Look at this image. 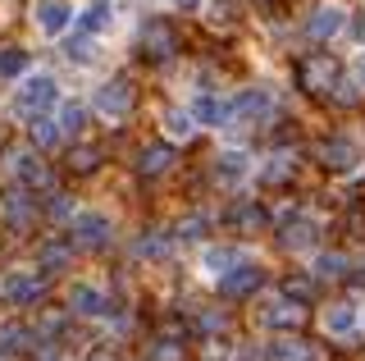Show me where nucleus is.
I'll return each instance as SVG.
<instances>
[{
	"mask_svg": "<svg viewBox=\"0 0 365 361\" xmlns=\"http://www.w3.org/2000/svg\"><path fill=\"white\" fill-rule=\"evenodd\" d=\"M55 101H60V83H55L51 73H28L23 87H19V96H14V110L32 119V115H41V110H51Z\"/></svg>",
	"mask_w": 365,
	"mask_h": 361,
	"instance_id": "nucleus-1",
	"label": "nucleus"
},
{
	"mask_svg": "<svg viewBox=\"0 0 365 361\" xmlns=\"http://www.w3.org/2000/svg\"><path fill=\"white\" fill-rule=\"evenodd\" d=\"M73 19H78L73 0H32V24H37L41 37H64L73 28Z\"/></svg>",
	"mask_w": 365,
	"mask_h": 361,
	"instance_id": "nucleus-2",
	"label": "nucleus"
},
{
	"mask_svg": "<svg viewBox=\"0 0 365 361\" xmlns=\"http://www.w3.org/2000/svg\"><path fill=\"white\" fill-rule=\"evenodd\" d=\"M68 238H73V247L96 252V247H106L114 238V224H110V215H101V210H78L73 224H68Z\"/></svg>",
	"mask_w": 365,
	"mask_h": 361,
	"instance_id": "nucleus-3",
	"label": "nucleus"
},
{
	"mask_svg": "<svg viewBox=\"0 0 365 361\" xmlns=\"http://www.w3.org/2000/svg\"><path fill=\"white\" fill-rule=\"evenodd\" d=\"M228 110H233V123H260L274 115V96L265 87H247V92H237L228 101Z\"/></svg>",
	"mask_w": 365,
	"mask_h": 361,
	"instance_id": "nucleus-4",
	"label": "nucleus"
},
{
	"mask_svg": "<svg viewBox=\"0 0 365 361\" xmlns=\"http://www.w3.org/2000/svg\"><path fill=\"white\" fill-rule=\"evenodd\" d=\"M96 115H106V119H123L133 110V87L123 83V78H110V83H101L96 87Z\"/></svg>",
	"mask_w": 365,
	"mask_h": 361,
	"instance_id": "nucleus-5",
	"label": "nucleus"
},
{
	"mask_svg": "<svg viewBox=\"0 0 365 361\" xmlns=\"http://www.w3.org/2000/svg\"><path fill=\"white\" fill-rule=\"evenodd\" d=\"M41 279L32 275V270H9V275H0V298L14 302V307H28V302L41 298Z\"/></svg>",
	"mask_w": 365,
	"mask_h": 361,
	"instance_id": "nucleus-6",
	"label": "nucleus"
},
{
	"mask_svg": "<svg viewBox=\"0 0 365 361\" xmlns=\"http://www.w3.org/2000/svg\"><path fill=\"white\" fill-rule=\"evenodd\" d=\"M260 284H265V270L251 265V261H237L228 275H220V293H224V298H251Z\"/></svg>",
	"mask_w": 365,
	"mask_h": 361,
	"instance_id": "nucleus-7",
	"label": "nucleus"
},
{
	"mask_svg": "<svg viewBox=\"0 0 365 361\" xmlns=\"http://www.w3.org/2000/svg\"><path fill=\"white\" fill-rule=\"evenodd\" d=\"M306 28H311L315 41H334L338 32L347 28V9H342L338 0H329V5H319L315 14H311V24H306Z\"/></svg>",
	"mask_w": 365,
	"mask_h": 361,
	"instance_id": "nucleus-8",
	"label": "nucleus"
},
{
	"mask_svg": "<svg viewBox=\"0 0 365 361\" xmlns=\"http://www.w3.org/2000/svg\"><path fill=\"white\" fill-rule=\"evenodd\" d=\"M187 110H192V119H197V123H205V128H224V123H233L228 101H224V96H210V92H201Z\"/></svg>",
	"mask_w": 365,
	"mask_h": 361,
	"instance_id": "nucleus-9",
	"label": "nucleus"
},
{
	"mask_svg": "<svg viewBox=\"0 0 365 361\" xmlns=\"http://www.w3.org/2000/svg\"><path fill=\"white\" fill-rule=\"evenodd\" d=\"M78 32H91V37H101V32H110L114 28V5L110 0H91V5L78 9Z\"/></svg>",
	"mask_w": 365,
	"mask_h": 361,
	"instance_id": "nucleus-10",
	"label": "nucleus"
},
{
	"mask_svg": "<svg viewBox=\"0 0 365 361\" xmlns=\"http://www.w3.org/2000/svg\"><path fill=\"white\" fill-rule=\"evenodd\" d=\"M68 307L78 315H110V302H106V293L96 284H73L68 288Z\"/></svg>",
	"mask_w": 365,
	"mask_h": 361,
	"instance_id": "nucleus-11",
	"label": "nucleus"
},
{
	"mask_svg": "<svg viewBox=\"0 0 365 361\" xmlns=\"http://www.w3.org/2000/svg\"><path fill=\"white\" fill-rule=\"evenodd\" d=\"M324 330L334 334V338H351L361 330V311L351 307V302H334V307L324 311Z\"/></svg>",
	"mask_w": 365,
	"mask_h": 361,
	"instance_id": "nucleus-12",
	"label": "nucleus"
},
{
	"mask_svg": "<svg viewBox=\"0 0 365 361\" xmlns=\"http://www.w3.org/2000/svg\"><path fill=\"white\" fill-rule=\"evenodd\" d=\"M237 261H247V252H242V247H205V252H201V270H205L210 279L228 275V270H233Z\"/></svg>",
	"mask_w": 365,
	"mask_h": 361,
	"instance_id": "nucleus-13",
	"label": "nucleus"
},
{
	"mask_svg": "<svg viewBox=\"0 0 365 361\" xmlns=\"http://www.w3.org/2000/svg\"><path fill=\"white\" fill-rule=\"evenodd\" d=\"M251 174V156L247 151H220L215 156V178L220 183H242Z\"/></svg>",
	"mask_w": 365,
	"mask_h": 361,
	"instance_id": "nucleus-14",
	"label": "nucleus"
},
{
	"mask_svg": "<svg viewBox=\"0 0 365 361\" xmlns=\"http://www.w3.org/2000/svg\"><path fill=\"white\" fill-rule=\"evenodd\" d=\"M9 174H14L19 183H28V188L46 183V165H41L32 151H14V156H9Z\"/></svg>",
	"mask_w": 365,
	"mask_h": 361,
	"instance_id": "nucleus-15",
	"label": "nucleus"
},
{
	"mask_svg": "<svg viewBox=\"0 0 365 361\" xmlns=\"http://www.w3.org/2000/svg\"><path fill=\"white\" fill-rule=\"evenodd\" d=\"M142 55H151V60H169V55H174V37H169L165 24L142 28Z\"/></svg>",
	"mask_w": 365,
	"mask_h": 361,
	"instance_id": "nucleus-16",
	"label": "nucleus"
},
{
	"mask_svg": "<svg viewBox=\"0 0 365 361\" xmlns=\"http://www.w3.org/2000/svg\"><path fill=\"white\" fill-rule=\"evenodd\" d=\"M174 165V151L169 146H142V156H137V174H165V169Z\"/></svg>",
	"mask_w": 365,
	"mask_h": 361,
	"instance_id": "nucleus-17",
	"label": "nucleus"
},
{
	"mask_svg": "<svg viewBox=\"0 0 365 361\" xmlns=\"http://www.w3.org/2000/svg\"><path fill=\"white\" fill-rule=\"evenodd\" d=\"M324 165H334V169H351V165H356V142H347V138L324 142Z\"/></svg>",
	"mask_w": 365,
	"mask_h": 361,
	"instance_id": "nucleus-18",
	"label": "nucleus"
},
{
	"mask_svg": "<svg viewBox=\"0 0 365 361\" xmlns=\"http://www.w3.org/2000/svg\"><path fill=\"white\" fill-rule=\"evenodd\" d=\"M28 133H32V142H37V146H55V142L64 138V133H60V123H55V119H46V110H41V115H32Z\"/></svg>",
	"mask_w": 365,
	"mask_h": 361,
	"instance_id": "nucleus-19",
	"label": "nucleus"
},
{
	"mask_svg": "<svg viewBox=\"0 0 365 361\" xmlns=\"http://www.w3.org/2000/svg\"><path fill=\"white\" fill-rule=\"evenodd\" d=\"M269 361H315V347L297 343V338H283V343L269 347Z\"/></svg>",
	"mask_w": 365,
	"mask_h": 361,
	"instance_id": "nucleus-20",
	"label": "nucleus"
},
{
	"mask_svg": "<svg viewBox=\"0 0 365 361\" xmlns=\"http://www.w3.org/2000/svg\"><path fill=\"white\" fill-rule=\"evenodd\" d=\"M260 320L265 325H297L302 320V307H297V302H269V307L260 311Z\"/></svg>",
	"mask_w": 365,
	"mask_h": 361,
	"instance_id": "nucleus-21",
	"label": "nucleus"
},
{
	"mask_svg": "<svg viewBox=\"0 0 365 361\" xmlns=\"http://www.w3.org/2000/svg\"><path fill=\"white\" fill-rule=\"evenodd\" d=\"M64 55L73 64H91V60H96V37H91V32H78V37L64 46Z\"/></svg>",
	"mask_w": 365,
	"mask_h": 361,
	"instance_id": "nucleus-22",
	"label": "nucleus"
},
{
	"mask_svg": "<svg viewBox=\"0 0 365 361\" xmlns=\"http://www.w3.org/2000/svg\"><path fill=\"white\" fill-rule=\"evenodd\" d=\"M23 73H28V51L5 46L0 51V78H23Z\"/></svg>",
	"mask_w": 365,
	"mask_h": 361,
	"instance_id": "nucleus-23",
	"label": "nucleus"
},
{
	"mask_svg": "<svg viewBox=\"0 0 365 361\" xmlns=\"http://www.w3.org/2000/svg\"><path fill=\"white\" fill-rule=\"evenodd\" d=\"M165 128H169V138H182V142H187L192 133H197V119H192V110H169V115H165Z\"/></svg>",
	"mask_w": 365,
	"mask_h": 361,
	"instance_id": "nucleus-24",
	"label": "nucleus"
},
{
	"mask_svg": "<svg viewBox=\"0 0 365 361\" xmlns=\"http://www.w3.org/2000/svg\"><path fill=\"white\" fill-rule=\"evenodd\" d=\"M338 275H347V256H342V252L315 256V279H338Z\"/></svg>",
	"mask_w": 365,
	"mask_h": 361,
	"instance_id": "nucleus-25",
	"label": "nucleus"
},
{
	"mask_svg": "<svg viewBox=\"0 0 365 361\" xmlns=\"http://www.w3.org/2000/svg\"><path fill=\"white\" fill-rule=\"evenodd\" d=\"M55 123H60V133H78V128H83V106H78V101H64Z\"/></svg>",
	"mask_w": 365,
	"mask_h": 361,
	"instance_id": "nucleus-26",
	"label": "nucleus"
},
{
	"mask_svg": "<svg viewBox=\"0 0 365 361\" xmlns=\"http://www.w3.org/2000/svg\"><path fill=\"white\" fill-rule=\"evenodd\" d=\"M283 243H288V247H311V243H315V224H311V220H302L297 229L288 224V233H283Z\"/></svg>",
	"mask_w": 365,
	"mask_h": 361,
	"instance_id": "nucleus-27",
	"label": "nucleus"
},
{
	"mask_svg": "<svg viewBox=\"0 0 365 361\" xmlns=\"http://www.w3.org/2000/svg\"><path fill=\"white\" fill-rule=\"evenodd\" d=\"M64 261H68V252H64V247H41V261H37V270L55 275V270H60Z\"/></svg>",
	"mask_w": 365,
	"mask_h": 361,
	"instance_id": "nucleus-28",
	"label": "nucleus"
},
{
	"mask_svg": "<svg viewBox=\"0 0 365 361\" xmlns=\"http://www.w3.org/2000/svg\"><path fill=\"white\" fill-rule=\"evenodd\" d=\"M169 252V238H142L137 243V256H165Z\"/></svg>",
	"mask_w": 365,
	"mask_h": 361,
	"instance_id": "nucleus-29",
	"label": "nucleus"
},
{
	"mask_svg": "<svg viewBox=\"0 0 365 361\" xmlns=\"http://www.w3.org/2000/svg\"><path fill=\"white\" fill-rule=\"evenodd\" d=\"M178 357H182V347H178V343H160L155 352H151V361H178Z\"/></svg>",
	"mask_w": 365,
	"mask_h": 361,
	"instance_id": "nucleus-30",
	"label": "nucleus"
},
{
	"mask_svg": "<svg viewBox=\"0 0 365 361\" xmlns=\"http://www.w3.org/2000/svg\"><path fill=\"white\" fill-rule=\"evenodd\" d=\"M347 28H351V37H356V41H361V46H365V9H361V14H356V19H347Z\"/></svg>",
	"mask_w": 365,
	"mask_h": 361,
	"instance_id": "nucleus-31",
	"label": "nucleus"
},
{
	"mask_svg": "<svg viewBox=\"0 0 365 361\" xmlns=\"http://www.w3.org/2000/svg\"><path fill=\"white\" fill-rule=\"evenodd\" d=\"M288 174V156H274V165L265 169V178H283Z\"/></svg>",
	"mask_w": 365,
	"mask_h": 361,
	"instance_id": "nucleus-32",
	"label": "nucleus"
},
{
	"mask_svg": "<svg viewBox=\"0 0 365 361\" xmlns=\"http://www.w3.org/2000/svg\"><path fill=\"white\" fill-rule=\"evenodd\" d=\"M169 5L182 9V14H197V9H201V0H169Z\"/></svg>",
	"mask_w": 365,
	"mask_h": 361,
	"instance_id": "nucleus-33",
	"label": "nucleus"
},
{
	"mask_svg": "<svg viewBox=\"0 0 365 361\" xmlns=\"http://www.w3.org/2000/svg\"><path fill=\"white\" fill-rule=\"evenodd\" d=\"M351 69H356V78H361V83H365V51L356 55V64H351Z\"/></svg>",
	"mask_w": 365,
	"mask_h": 361,
	"instance_id": "nucleus-34",
	"label": "nucleus"
},
{
	"mask_svg": "<svg viewBox=\"0 0 365 361\" xmlns=\"http://www.w3.org/2000/svg\"><path fill=\"white\" fill-rule=\"evenodd\" d=\"M87 361H106V357H87Z\"/></svg>",
	"mask_w": 365,
	"mask_h": 361,
	"instance_id": "nucleus-35",
	"label": "nucleus"
}]
</instances>
